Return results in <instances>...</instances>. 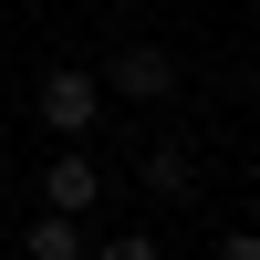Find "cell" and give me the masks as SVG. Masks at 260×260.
Listing matches in <instances>:
<instances>
[{
	"mask_svg": "<svg viewBox=\"0 0 260 260\" xmlns=\"http://www.w3.org/2000/svg\"><path fill=\"white\" fill-rule=\"evenodd\" d=\"M94 83H104V94H125V104H167V94H177V83H187V62L167 52V42H125V52L104 62Z\"/></svg>",
	"mask_w": 260,
	"mask_h": 260,
	"instance_id": "cell-2",
	"label": "cell"
},
{
	"mask_svg": "<svg viewBox=\"0 0 260 260\" xmlns=\"http://www.w3.org/2000/svg\"><path fill=\"white\" fill-rule=\"evenodd\" d=\"M83 260H167L156 229H104V240H83Z\"/></svg>",
	"mask_w": 260,
	"mask_h": 260,
	"instance_id": "cell-6",
	"label": "cell"
},
{
	"mask_svg": "<svg viewBox=\"0 0 260 260\" xmlns=\"http://www.w3.org/2000/svg\"><path fill=\"white\" fill-rule=\"evenodd\" d=\"M208 260H260V229H219V250Z\"/></svg>",
	"mask_w": 260,
	"mask_h": 260,
	"instance_id": "cell-7",
	"label": "cell"
},
{
	"mask_svg": "<svg viewBox=\"0 0 260 260\" xmlns=\"http://www.w3.org/2000/svg\"><path fill=\"white\" fill-rule=\"evenodd\" d=\"M94 229L83 219H52V208H31V229H21V260H83Z\"/></svg>",
	"mask_w": 260,
	"mask_h": 260,
	"instance_id": "cell-5",
	"label": "cell"
},
{
	"mask_svg": "<svg viewBox=\"0 0 260 260\" xmlns=\"http://www.w3.org/2000/svg\"><path fill=\"white\" fill-rule=\"evenodd\" d=\"M31 115H42V136L83 146V136H94V115H104V83L83 73V62H42V83H31Z\"/></svg>",
	"mask_w": 260,
	"mask_h": 260,
	"instance_id": "cell-1",
	"label": "cell"
},
{
	"mask_svg": "<svg viewBox=\"0 0 260 260\" xmlns=\"http://www.w3.org/2000/svg\"><path fill=\"white\" fill-rule=\"evenodd\" d=\"M136 177H146L156 208H187V198H198V146H187V136H156V146L136 156Z\"/></svg>",
	"mask_w": 260,
	"mask_h": 260,
	"instance_id": "cell-4",
	"label": "cell"
},
{
	"mask_svg": "<svg viewBox=\"0 0 260 260\" xmlns=\"http://www.w3.org/2000/svg\"><path fill=\"white\" fill-rule=\"evenodd\" d=\"M94 198H104V167L83 156V146H62V156L42 167V208H52V219H94Z\"/></svg>",
	"mask_w": 260,
	"mask_h": 260,
	"instance_id": "cell-3",
	"label": "cell"
}]
</instances>
